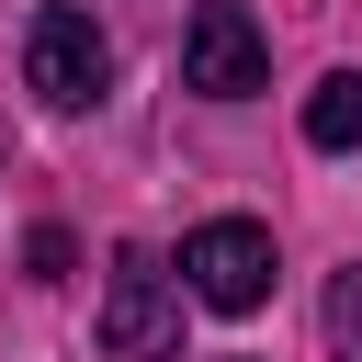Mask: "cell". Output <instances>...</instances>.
I'll use <instances>...</instances> for the list:
<instances>
[{
  "mask_svg": "<svg viewBox=\"0 0 362 362\" xmlns=\"http://www.w3.org/2000/svg\"><path fill=\"white\" fill-rule=\"evenodd\" d=\"M23 79H34V102H45V113H90V102H102V79H113L102 23H90L79 0L34 11V34H23Z\"/></svg>",
  "mask_w": 362,
  "mask_h": 362,
  "instance_id": "6da1fadb",
  "label": "cell"
},
{
  "mask_svg": "<svg viewBox=\"0 0 362 362\" xmlns=\"http://www.w3.org/2000/svg\"><path fill=\"white\" fill-rule=\"evenodd\" d=\"M272 226H249V215H215V226H192L181 238V294L192 305H215V317H249L260 294H272Z\"/></svg>",
  "mask_w": 362,
  "mask_h": 362,
  "instance_id": "7a4b0ae2",
  "label": "cell"
},
{
  "mask_svg": "<svg viewBox=\"0 0 362 362\" xmlns=\"http://www.w3.org/2000/svg\"><path fill=\"white\" fill-rule=\"evenodd\" d=\"M102 351H113V362H170V351H181V283L158 272V249H113Z\"/></svg>",
  "mask_w": 362,
  "mask_h": 362,
  "instance_id": "3957f363",
  "label": "cell"
},
{
  "mask_svg": "<svg viewBox=\"0 0 362 362\" xmlns=\"http://www.w3.org/2000/svg\"><path fill=\"white\" fill-rule=\"evenodd\" d=\"M181 90H204V102L272 90V45H260V23L238 0H192V23H181Z\"/></svg>",
  "mask_w": 362,
  "mask_h": 362,
  "instance_id": "277c9868",
  "label": "cell"
},
{
  "mask_svg": "<svg viewBox=\"0 0 362 362\" xmlns=\"http://www.w3.org/2000/svg\"><path fill=\"white\" fill-rule=\"evenodd\" d=\"M305 147H362V68H328L317 90H305Z\"/></svg>",
  "mask_w": 362,
  "mask_h": 362,
  "instance_id": "5b68a950",
  "label": "cell"
},
{
  "mask_svg": "<svg viewBox=\"0 0 362 362\" xmlns=\"http://www.w3.org/2000/svg\"><path fill=\"white\" fill-rule=\"evenodd\" d=\"M328 351H339V362H362V260H351V272H328Z\"/></svg>",
  "mask_w": 362,
  "mask_h": 362,
  "instance_id": "8992f818",
  "label": "cell"
}]
</instances>
